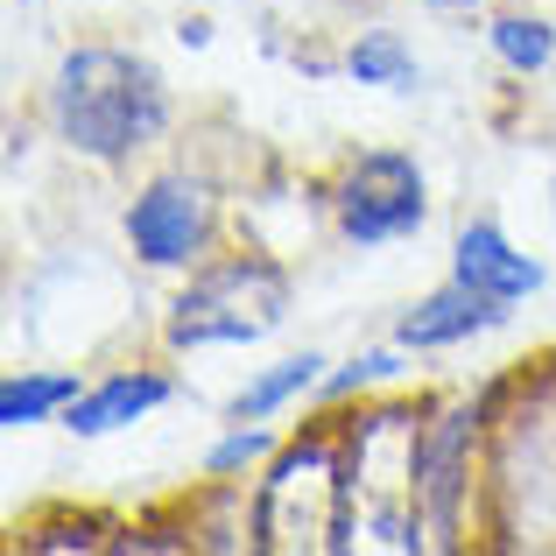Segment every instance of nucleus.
<instances>
[{
	"instance_id": "obj_1",
	"label": "nucleus",
	"mask_w": 556,
	"mask_h": 556,
	"mask_svg": "<svg viewBox=\"0 0 556 556\" xmlns=\"http://www.w3.org/2000/svg\"><path fill=\"white\" fill-rule=\"evenodd\" d=\"M36 121L71 163L135 169L177 135L169 71L135 42H71L36 92Z\"/></svg>"
},
{
	"instance_id": "obj_2",
	"label": "nucleus",
	"mask_w": 556,
	"mask_h": 556,
	"mask_svg": "<svg viewBox=\"0 0 556 556\" xmlns=\"http://www.w3.org/2000/svg\"><path fill=\"white\" fill-rule=\"evenodd\" d=\"M339 416V465H345V556L353 549H388V556H422L430 529L416 507V444L430 394L416 402H353Z\"/></svg>"
},
{
	"instance_id": "obj_3",
	"label": "nucleus",
	"mask_w": 556,
	"mask_h": 556,
	"mask_svg": "<svg viewBox=\"0 0 556 556\" xmlns=\"http://www.w3.org/2000/svg\"><path fill=\"white\" fill-rule=\"evenodd\" d=\"M486 535L501 549H556V359L507 374L486 437Z\"/></svg>"
},
{
	"instance_id": "obj_4",
	"label": "nucleus",
	"mask_w": 556,
	"mask_h": 556,
	"mask_svg": "<svg viewBox=\"0 0 556 556\" xmlns=\"http://www.w3.org/2000/svg\"><path fill=\"white\" fill-rule=\"evenodd\" d=\"M296 303V275L261 247H218L212 261H198L177 275V296L163 303V353H247L268 345L289 325Z\"/></svg>"
},
{
	"instance_id": "obj_5",
	"label": "nucleus",
	"mask_w": 556,
	"mask_h": 556,
	"mask_svg": "<svg viewBox=\"0 0 556 556\" xmlns=\"http://www.w3.org/2000/svg\"><path fill=\"white\" fill-rule=\"evenodd\" d=\"M254 549L282 556H345V465H339V416L317 408L303 430L282 437L247 493Z\"/></svg>"
},
{
	"instance_id": "obj_6",
	"label": "nucleus",
	"mask_w": 556,
	"mask_h": 556,
	"mask_svg": "<svg viewBox=\"0 0 556 556\" xmlns=\"http://www.w3.org/2000/svg\"><path fill=\"white\" fill-rule=\"evenodd\" d=\"M507 394V374L486 388L437 402L422 416V444H416V507L430 549H472L486 543V437H493V408Z\"/></svg>"
},
{
	"instance_id": "obj_7",
	"label": "nucleus",
	"mask_w": 556,
	"mask_h": 556,
	"mask_svg": "<svg viewBox=\"0 0 556 556\" xmlns=\"http://www.w3.org/2000/svg\"><path fill=\"white\" fill-rule=\"evenodd\" d=\"M218 226H226L218 184L190 163L149 169L121 204V247L141 275H190L218 254Z\"/></svg>"
},
{
	"instance_id": "obj_8",
	"label": "nucleus",
	"mask_w": 556,
	"mask_h": 556,
	"mask_svg": "<svg viewBox=\"0 0 556 556\" xmlns=\"http://www.w3.org/2000/svg\"><path fill=\"white\" fill-rule=\"evenodd\" d=\"M325 218L339 247H353V254L402 247L430 226V177L408 149H359L325 184Z\"/></svg>"
},
{
	"instance_id": "obj_9",
	"label": "nucleus",
	"mask_w": 556,
	"mask_h": 556,
	"mask_svg": "<svg viewBox=\"0 0 556 556\" xmlns=\"http://www.w3.org/2000/svg\"><path fill=\"white\" fill-rule=\"evenodd\" d=\"M177 394L184 388H177L169 367H155V359H127V367H106V374L85 380V394L64 408L56 430L78 437V444H99V437H121V430H135V422H149L155 408H169Z\"/></svg>"
},
{
	"instance_id": "obj_10",
	"label": "nucleus",
	"mask_w": 556,
	"mask_h": 556,
	"mask_svg": "<svg viewBox=\"0 0 556 556\" xmlns=\"http://www.w3.org/2000/svg\"><path fill=\"white\" fill-rule=\"evenodd\" d=\"M451 275H458L465 289H479V296L507 303V311H521L529 296H543V289H549V268L493 212H472L458 232H451Z\"/></svg>"
},
{
	"instance_id": "obj_11",
	"label": "nucleus",
	"mask_w": 556,
	"mask_h": 556,
	"mask_svg": "<svg viewBox=\"0 0 556 556\" xmlns=\"http://www.w3.org/2000/svg\"><path fill=\"white\" fill-rule=\"evenodd\" d=\"M507 317H515L507 303H493V296H479V289H465L458 275H444L437 289H422L416 303L394 311L388 339L408 345L416 359H430V353H458V345H472V339H493Z\"/></svg>"
},
{
	"instance_id": "obj_12",
	"label": "nucleus",
	"mask_w": 556,
	"mask_h": 556,
	"mask_svg": "<svg viewBox=\"0 0 556 556\" xmlns=\"http://www.w3.org/2000/svg\"><path fill=\"white\" fill-rule=\"evenodd\" d=\"M325 374H331V353H317V345H303V353H282L275 367H254L240 388L226 394V422H282L289 408L317 402Z\"/></svg>"
},
{
	"instance_id": "obj_13",
	"label": "nucleus",
	"mask_w": 556,
	"mask_h": 556,
	"mask_svg": "<svg viewBox=\"0 0 556 556\" xmlns=\"http://www.w3.org/2000/svg\"><path fill=\"white\" fill-rule=\"evenodd\" d=\"M339 71H345V85H367V92H422V56L408 50V36L402 28H353L345 36V50H339Z\"/></svg>"
},
{
	"instance_id": "obj_14",
	"label": "nucleus",
	"mask_w": 556,
	"mask_h": 556,
	"mask_svg": "<svg viewBox=\"0 0 556 556\" xmlns=\"http://www.w3.org/2000/svg\"><path fill=\"white\" fill-rule=\"evenodd\" d=\"M85 394L78 367H8L0 374V430L22 437L42 430V422H64V408Z\"/></svg>"
},
{
	"instance_id": "obj_15",
	"label": "nucleus",
	"mask_w": 556,
	"mask_h": 556,
	"mask_svg": "<svg viewBox=\"0 0 556 556\" xmlns=\"http://www.w3.org/2000/svg\"><path fill=\"white\" fill-rule=\"evenodd\" d=\"M486 50L507 78H543L556 64V22L535 8H501V14H486Z\"/></svg>"
},
{
	"instance_id": "obj_16",
	"label": "nucleus",
	"mask_w": 556,
	"mask_h": 556,
	"mask_svg": "<svg viewBox=\"0 0 556 556\" xmlns=\"http://www.w3.org/2000/svg\"><path fill=\"white\" fill-rule=\"evenodd\" d=\"M408 345H359L353 359H331V374H325V388H317V408H353V402H374L380 388H394V380L408 374Z\"/></svg>"
},
{
	"instance_id": "obj_17",
	"label": "nucleus",
	"mask_w": 556,
	"mask_h": 556,
	"mask_svg": "<svg viewBox=\"0 0 556 556\" xmlns=\"http://www.w3.org/2000/svg\"><path fill=\"white\" fill-rule=\"evenodd\" d=\"M282 437L289 430H275V422H226V430L204 444V458H198L204 486H247V479L282 451Z\"/></svg>"
},
{
	"instance_id": "obj_18",
	"label": "nucleus",
	"mask_w": 556,
	"mask_h": 556,
	"mask_svg": "<svg viewBox=\"0 0 556 556\" xmlns=\"http://www.w3.org/2000/svg\"><path fill=\"white\" fill-rule=\"evenodd\" d=\"M113 543H121V529L99 521V515H36V521H22V535H14V549H28V556H64V549L99 556Z\"/></svg>"
},
{
	"instance_id": "obj_19",
	"label": "nucleus",
	"mask_w": 556,
	"mask_h": 556,
	"mask_svg": "<svg viewBox=\"0 0 556 556\" xmlns=\"http://www.w3.org/2000/svg\"><path fill=\"white\" fill-rule=\"evenodd\" d=\"M177 36L190 42V50H204V42H212V22H204V14H190V22H177Z\"/></svg>"
},
{
	"instance_id": "obj_20",
	"label": "nucleus",
	"mask_w": 556,
	"mask_h": 556,
	"mask_svg": "<svg viewBox=\"0 0 556 556\" xmlns=\"http://www.w3.org/2000/svg\"><path fill=\"white\" fill-rule=\"evenodd\" d=\"M416 8H430V14H479L486 0H416Z\"/></svg>"
},
{
	"instance_id": "obj_21",
	"label": "nucleus",
	"mask_w": 556,
	"mask_h": 556,
	"mask_svg": "<svg viewBox=\"0 0 556 556\" xmlns=\"http://www.w3.org/2000/svg\"><path fill=\"white\" fill-rule=\"evenodd\" d=\"M8 8H36V0H8Z\"/></svg>"
}]
</instances>
